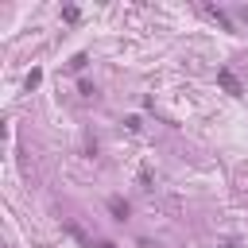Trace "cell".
<instances>
[{
  "mask_svg": "<svg viewBox=\"0 0 248 248\" xmlns=\"http://www.w3.org/2000/svg\"><path fill=\"white\" fill-rule=\"evenodd\" d=\"M108 209L116 213V221H124V217H128V202H124V198H108Z\"/></svg>",
  "mask_w": 248,
  "mask_h": 248,
  "instance_id": "3",
  "label": "cell"
},
{
  "mask_svg": "<svg viewBox=\"0 0 248 248\" xmlns=\"http://www.w3.org/2000/svg\"><path fill=\"white\" fill-rule=\"evenodd\" d=\"M78 16H81V12H78V8H74V4H70V8H62V19H70V23H74V19H78Z\"/></svg>",
  "mask_w": 248,
  "mask_h": 248,
  "instance_id": "6",
  "label": "cell"
},
{
  "mask_svg": "<svg viewBox=\"0 0 248 248\" xmlns=\"http://www.w3.org/2000/svg\"><path fill=\"white\" fill-rule=\"evenodd\" d=\"M39 81H43V70H31V74H27V78H23V85H27V89H35V85H39Z\"/></svg>",
  "mask_w": 248,
  "mask_h": 248,
  "instance_id": "4",
  "label": "cell"
},
{
  "mask_svg": "<svg viewBox=\"0 0 248 248\" xmlns=\"http://www.w3.org/2000/svg\"><path fill=\"white\" fill-rule=\"evenodd\" d=\"M217 85H221V89H225L229 97H240V93H244V85L236 81V74H232V70H225V66L217 70Z\"/></svg>",
  "mask_w": 248,
  "mask_h": 248,
  "instance_id": "1",
  "label": "cell"
},
{
  "mask_svg": "<svg viewBox=\"0 0 248 248\" xmlns=\"http://www.w3.org/2000/svg\"><path fill=\"white\" fill-rule=\"evenodd\" d=\"M202 12H205L213 23H221L225 31H232V19H229V12H225V8H217V4H202Z\"/></svg>",
  "mask_w": 248,
  "mask_h": 248,
  "instance_id": "2",
  "label": "cell"
},
{
  "mask_svg": "<svg viewBox=\"0 0 248 248\" xmlns=\"http://www.w3.org/2000/svg\"><path fill=\"white\" fill-rule=\"evenodd\" d=\"M85 62H89L85 54H74V58H70V70H85Z\"/></svg>",
  "mask_w": 248,
  "mask_h": 248,
  "instance_id": "5",
  "label": "cell"
},
{
  "mask_svg": "<svg viewBox=\"0 0 248 248\" xmlns=\"http://www.w3.org/2000/svg\"><path fill=\"white\" fill-rule=\"evenodd\" d=\"M236 19H240V23H248V8H236Z\"/></svg>",
  "mask_w": 248,
  "mask_h": 248,
  "instance_id": "7",
  "label": "cell"
}]
</instances>
